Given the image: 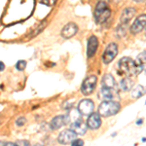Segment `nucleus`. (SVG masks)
<instances>
[{
	"mask_svg": "<svg viewBox=\"0 0 146 146\" xmlns=\"http://www.w3.org/2000/svg\"><path fill=\"white\" fill-rule=\"evenodd\" d=\"M118 69L119 73L123 74V76L131 77L138 75L143 70V68L138 65L135 60L128 56H124L118 62Z\"/></svg>",
	"mask_w": 146,
	"mask_h": 146,
	"instance_id": "obj_1",
	"label": "nucleus"
},
{
	"mask_svg": "<svg viewBox=\"0 0 146 146\" xmlns=\"http://www.w3.org/2000/svg\"><path fill=\"white\" fill-rule=\"evenodd\" d=\"M121 109V105L119 102L114 100H105L100 104L98 112L102 117H110L116 115Z\"/></svg>",
	"mask_w": 146,
	"mask_h": 146,
	"instance_id": "obj_2",
	"label": "nucleus"
},
{
	"mask_svg": "<svg viewBox=\"0 0 146 146\" xmlns=\"http://www.w3.org/2000/svg\"><path fill=\"white\" fill-rule=\"evenodd\" d=\"M95 20L96 23H103L109 19V17L111 16V11L110 8L108 7L107 3L105 1H100L98 2L96 8H95Z\"/></svg>",
	"mask_w": 146,
	"mask_h": 146,
	"instance_id": "obj_3",
	"label": "nucleus"
},
{
	"mask_svg": "<svg viewBox=\"0 0 146 146\" xmlns=\"http://www.w3.org/2000/svg\"><path fill=\"white\" fill-rule=\"evenodd\" d=\"M96 82H98V77L96 75H89L83 81V83H82L81 86L82 94L85 96H89L91 94H93V92L96 89Z\"/></svg>",
	"mask_w": 146,
	"mask_h": 146,
	"instance_id": "obj_4",
	"label": "nucleus"
},
{
	"mask_svg": "<svg viewBox=\"0 0 146 146\" xmlns=\"http://www.w3.org/2000/svg\"><path fill=\"white\" fill-rule=\"evenodd\" d=\"M118 55V47L115 43H110L108 44V46L105 48L104 52L102 55V62L105 64H108L116 58V56Z\"/></svg>",
	"mask_w": 146,
	"mask_h": 146,
	"instance_id": "obj_5",
	"label": "nucleus"
},
{
	"mask_svg": "<svg viewBox=\"0 0 146 146\" xmlns=\"http://www.w3.org/2000/svg\"><path fill=\"white\" fill-rule=\"evenodd\" d=\"M98 96L102 101L113 100L114 98H119V94L116 90H114V88H104V87H102L101 90L98 92Z\"/></svg>",
	"mask_w": 146,
	"mask_h": 146,
	"instance_id": "obj_6",
	"label": "nucleus"
},
{
	"mask_svg": "<svg viewBox=\"0 0 146 146\" xmlns=\"http://www.w3.org/2000/svg\"><path fill=\"white\" fill-rule=\"evenodd\" d=\"M69 122H71L69 114H64V115H60V116H56L55 118L52 119L50 123V128L52 129H58L62 128L63 126H65Z\"/></svg>",
	"mask_w": 146,
	"mask_h": 146,
	"instance_id": "obj_7",
	"label": "nucleus"
},
{
	"mask_svg": "<svg viewBox=\"0 0 146 146\" xmlns=\"http://www.w3.org/2000/svg\"><path fill=\"white\" fill-rule=\"evenodd\" d=\"M95 109V103L91 100H83L78 104V111L81 115L89 116L94 112Z\"/></svg>",
	"mask_w": 146,
	"mask_h": 146,
	"instance_id": "obj_8",
	"label": "nucleus"
},
{
	"mask_svg": "<svg viewBox=\"0 0 146 146\" xmlns=\"http://www.w3.org/2000/svg\"><path fill=\"white\" fill-rule=\"evenodd\" d=\"M76 136L77 133L73 129H64L58 135V141L60 144H68V143H71L73 140L76 139Z\"/></svg>",
	"mask_w": 146,
	"mask_h": 146,
	"instance_id": "obj_9",
	"label": "nucleus"
},
{
	"mask_svg": "<svg viewBox=\"0 0 146 146\" xmlns=\"http://www.w3.org/2000/svg\"><path fill=\"white\" fill-rule=\"evenodd\" d=\"M146 27V15H140L135 19V21L131 25V33L137 34L140 31H142Z\"/></svg>",
	"mask_w": 146,
	"mask_h": 146,
	"instance_id": "obj_10",
	"label": "nucleus"
},
{
	"mask_svg": "<svg viewBox=\"0 0 146 146\" xmlns=\"http://www.w3.org/2000/svg\"><path fill=\"white\" fill-rule=\"evenodd\" d=\"M72 123L70 125V129H73L77 135H84L87 131V128H88V125H87L83 121V119L81 117H78L77 119L71 121Z\"/></svg>",
	"mask_w": 146,
	"mask_h": 146,
	"instance_id": "obj_11",
	"label": "nucleus"
},
{
	"mask_svg": "<svg viewBox=\"0 0 146 146\" xmlns=\"http://www.w3.org/2000/svg\"><path fill=\"white\" fill-rule=\"evenodd\" d=\"M77 31H78V27H77L76 23H69L63 27L62 30V36L65 39L71 38L77 33Z\"/></svg>",
	"mask_w": 146,
	"mask_h": 146,
	"instance_id": "obj_12",
	"label": "nucleus"
},
{
	"mask_svg": "<svg viewBox=\"0 0 146 146\" xmlns=\"http://www.w3.org/2000/svg\"><path fill=\"white\" fill-rule=\"evenodd\" d=\"M87 125H88V128H90L91 129H96L100 128L101 125L100 113H92L91 115H89L88 120H87Z\"/></svg>",
	"mask_w": 146,
	"mask_h": 146,
	"instance_id": "obj_13",
	"label": "nucleus"
},
{
	"mask_svg": "<svg viewBox=\"0 0 146 146\" xmlns=\"http://www.w3.org/2000/svg\"><path fill=\"white\" fill-rule=\"evenodd\" d=\"M98 47V40L95 35L92 36L88 40V45H87V56L88 58H93L95 56L96 49Z\"/></svg>",
	"mask_w": 146,
	"mask_h": 146,
	"instance_id": "obj_14",
	"label": "nucleus"
},
{
	"mask_svg": "<svg viewBox=\"0 0 146 146\" xmlns=\"http://www.w3.org/2000/svg\"><path fill=\"white\" fill-rule=\"evenodd\" d=\"M135 9L133 8V7H128L125 10L122 12L121 18H120V22H121L122 25H126L128 23L129 21L131 20L135 15Z\"/></svg>",
	"mask_w": 146,
	"mask_h": 146,
	"instance_id": "obj_15",
	"label": "nucleus"
},
{
	"mask_svg": "<svg viewBox=\"0 0 146 146\" xmlns=\"http://www.w3.org/2000/svg\"><path fill=\"white\" fill-rule=\"evenodd\" d=\"M101 86L104 88H115L116 82H115L114 77L111 74H106L103 76L102 81H101Z\"/></svg>",
	"mask_w": 146,
	"mask_h": 146,
	"instance_id": "obj_16",
	"label": "nucleus"
},
{
	"mask_svg": "<svg viewBox=\"0 0 146 146\" xmlns=\"http://www.w3.org/2000/svg\"><path fill=\"white\" fill-rule=\"evenodd\" d=\"M119 87L123 92L131 91V88L133 87V81L131 78H129V77H126V78L122 79L121 81H120Z\"/></svg>",
	"mask_w": 146,
	"mask_h": 146,
	"instance_id": "obj_17",
	"label": "nucleus"
},
{
	"mask_svg": "<svg viewBox=\"0 0 146 146\" xmlns=\"http://www.w3.org/2000/svg\"><path fill=\"white\" fill-rule=\"evenodd\" d=\"M146 94V87H143L141 85H137L131 92V96L133 98H139Z\"/></svg>",
	"mask_w": 146,
	"mask_h": 146,
	"instance_id": "obj_18",
	"label": "nucleus"
},
{
	"mask_svg": "<svg viewBox=\"0 0 146 146\" xmlns=\"http://www.w3.org/2000/svg\"><path fill=\"white\" fill-rule=\"evenodd\" d=\"M135 62H137V64L140 65L142 68H144L146 66V51L142 52V53H140L139 55L137 56Z\"/></svg>",
	"mask_w": 146,
	"mask_h": 146,
	"instance_id": "obj_19",
	"label": "nucleus"
},
{
	"mask_svg": "<svg viewBox=\"0 0 146 146\" xmlns=\"http://www.w3.org/2000/svg\"><path fill=\"white\" fill-rule=\"evenodd\" d=\"M25 67H27V62H25V60H19L17 62V64H16V68H17L18 70H20V71L25 70Z\"/></svg>",
	"mask_w": 146,
	"mask_h": 146,
	"instance_id": "obj_20",
	"label": "nucleus"
},
{
	"mask_svg": "<svg viewBox=\"0 0 146 146\" xmlns=\"http://www.w3.org/2000/svg\"><path fill=\"white\" fill-rule=\"evenodd\" d=\"M27 123V119L25 118V117H20V118H18L16 120V125H17L18 127H22L23 125H25Z\"/></svg>",
	"mask_w": 146,
	"mask_h": 146,
	"instance_id": "obj_21",
	"label": "nucleus"
},
{
	"mask_svg": "<svg viewBox=\"0 0 146 146\" xmlns=\"http://www.w3.org/2000/svg\"><path fill=\"white\" fill-rule=\"evenodd\" d=\"M71 145L73 146H82V145H84V141L82 140V139H75V140H73L72 142H71Z\"/></svg>",
	"mask_w": 146,
	"mask_h": 146,
	"instance_id": "obj_22",
	"label": "nucleus"
},
{
	"mask_svg": "<svg viewBox=\"0 0 146 146\" xmlns=\"http://www.w3.org/2000/svg\"><path fill=\"white\" fill-rule=\"evenodd\" d=\"M17 144H25V145H29V142L28 141H18L16 142Z\"/></svg>",
	"mask_w": 146,
	"mask_h": 146,
	"instance_id": "obj_23",
	"label": "nucleus"
},
{
	"mask_svg": "<svg viewBox=\"0 0 146 146\" xmlns=\"http://www.w3.org/2000/svg\"><path fill=\"white\" fill-rule=\"evenodd\" d=\"M1 145H17V143H12V142H1Z\"/></svg>",
	"mask_w": 146,
	"mask_h": 146,
	"instance_id": "obj_24",
	"label": "nucleus"
},
{
	"mask_svg": "<svg viewBox=\"0 0 146 146\" xmlns=\"http://www.w3.org/2000/svg\"><path fill=\"white\" fill-rule=\"evenodd\" d=\"M142 123H143V119H138L137 121L135 122V124H136V125H138V126L142 125Z\"/></svg>",
	"mask_w": 146,
	"mask_h": 146,
	"instance_id": "obj_25",
	"label": "nucleus"
},
{
	"mask_svg": "<svg viewBox=\"0 0 146 146\" xmlns=\"http://www.w3.org/2000/svg\"><path fill=\"white\" fill-rule=\"evenodd\" d=\"M0 64H1V68H0V69H1V71H3L4 70V68H5V65H4V63L3 62H0Z\"/></svg>",
	"mask_w": 146,
	"mask_h": 146,
	"instance_id": "obj_26",
	"label": "nucleus"
},
{
	"mask_svg": "<svg viewBox=\"0 0 146 146\" xmlns=\"http://www.w3.org/2000/svg\"><path fill=\"white\" fill-rule=\"evenodd\" d=\"M133 2H142V1H144V0H133Z\"/></svg>",
	"mask_w": 146,
	"mask_h": 146,
	"instance_id": "obj_27",
	"label": "nucleus"
},
{
	"mask_svg": "<svg viewBox=\"0 0 146 146\" xmlns=\"http://www.w3.org/2000/svg\"><path fill=\"white\" fill-rule=\"evenodd\" d=\"M142 141H143V142H146V138L143 137V138H142Z\"/></svg>",
	"mask_w": 146,
	"mask_h": 146,
	"instance_id": "obj_28",
	"label": "nucleus"
},
{
	"mask_svg": "<svg viewBox=\"0 0 146 146\" xmlns=\"http://www.w3.org/2000/svg\"><path fill=\"white\" fill-rule=\"evenodd\" d=\"M144 29H145V31H146V27H145V28H144Z\"/></svg>",
	"mask_w": 146,
	"mask_h": 146,
	"instance_id": "obj_29",
	"label": "nucleus"
},
{
	"mask_svg": "<svg viewBox=\"0 0 146 146\" xmlns=\"http://www.w3.org/2000/svg\"><path fill=\"white\" fill-rule=\"evenodd\" d=\"M145 104H146V102H145Z\"/></svg>",
	"mask_w": 146,
	"mask_h": 146,
	"instance_id": "obj_30",
	"label": "nucleus"
}]
</instances>
